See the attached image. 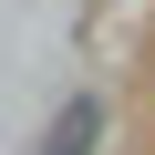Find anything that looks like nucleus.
<instances>
[{
	"label": "nucleus",
	"instance_id": "obj_1",
	"mask_svg": "<svg viewBox=\"0 0 155 155\" xmlns=\"http://www.w3.org/2000/svg\"><path fill=\"white\" fill-rule=\"evenodd\" d=\"M93 134H104V104H93V93H72V104H62V124H52V145H41V155H93Z\"/></svg>",
	"mask_w": 155,
	"mask_h": 155
}]
</instances>
